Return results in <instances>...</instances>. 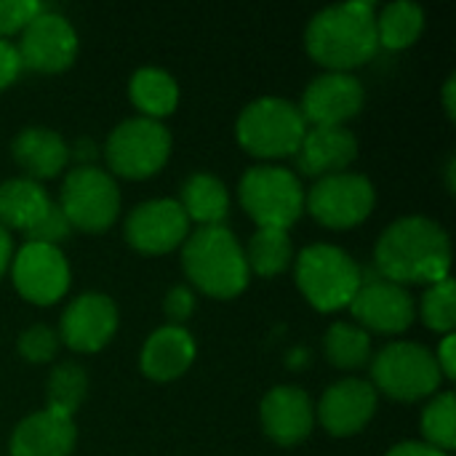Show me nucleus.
<instances>
[{
  "mask_svg": "<svg viewBox=\"0 0 456 456\" xmlns=\"http://www.w3.org/2000/svg\"><path fill=\"white\" fill-rule=\"evenodd\" d=\"M374 270L398 283H438L452 270V240L446 230L428 216H401L377 240Z\"/></svg>",
  "mask_w": 456,
  "mask_h": 456,
  "instance_id": "nucleus-1",
  "label": "nucleus"
},
{
  "mask_svg": "<svg viewBox=\"0 0 456 456\" xmlns=\"http://www.w3.org/2000/svg\"><path fill=\"white\" fill-rule=\"evenodd\" d=\"M305 45L329 72H350L366 64L379 48L374 3L350 0L318 11L305 29Z\"/></svg>",
  "mask_w": 456,
  "mask_h": 456,
  "instance_id": "nucleus-2",
  "label": "nucleus"
},
{
  "mask_svg": "<svg viewBox=\"0 0 456 456\" xmlns=\"http://www.w3.org/2000/svg\"><path fill=\"white\" fill-rule=\"evenodd\" d=\"M184 275L195 289L214 299H232L248 286L243 246L230 227H198L182 248Z\"/></svg>",
  "mask_w": 456,
  "mask_h": 456,
  "instance_id": "nucleus-3",
  "label": "nucleus"
},
{
  "mask_svg": "<svg viewBox=\"0 0 456 456\" xmlns=\"http://www.w3.org/2000/svg\"><path fill=\"white\" fill-rule=\"evenodd\" d=\"M297 286L305 299L321 313L350 307L361 289V265L339 246L313 243L297 256Z\"/></svg>",
  "mask_w": 456,
  "mask_h": 456,
  "instance_id": "nucleus-4",
  "label": "nucleus"
},
{
  "mask_svg": "<svg viewBox=\"0 0 456 456\" xmlns=\"http://www.w3.org/2000/svg\"><path fill=\"white\" fill-rule=\"evenodd\" d=\"M307 123L299 104L281 96L254 99L235 123L238 144L256 158H289L299 150Z\"/></svg>",
  "mask_w": 456,
  "mask_h": 456,
  "instance_id": "nucleus-5",
  "label": "nucleus"
},
{
  "mask_svg": "<svg viewBox=\"0 0 456 456\" xmlns=\"http://www.w3.org/2000/svg\"><path fill=\"white\" fill-rule=\"evenodd\" d=\"M243 211L259 230H286L305 214V187L299 176L281 166H254L238 184Z\"/></svg>",
  "mask_w": 456,
  "mask_h": 456,
  "instance_id": "nucleus-6",
  "label": "nucleus"
},
{
  "mask_svg": "<svg viewBox=\"0 0 456 456\" xmlns=\"http://www.w3.org/2000/svg\"><path fill=\"white\" fill-rule=\"evenodd\" d=\"M371 382L377 393L393 401L414 403L436 395L444 374L436 363V353L417 342H390L371 361Z\"/></svg>",
  "mask_w": 456,
  "mask_h": 456,
  "instance_id": "nucleus-7",
  "label": "nucleus"
},
{
  "mask_svg": "<svg viewBox=\"0 0 456 456\" xmlns=\"http://www.w3.org/2000/svg\"><path fill=\"white\" fill-rule=\"evenodd\" d=\"M59 208L64 211L72 230L104 232L120 214V190L112 174L96 166H77L61 182Z\"/></svg>",
  "mask_w": 456,
  "mask_h": 456,
  "instance_id": "nucleus-8",
  "label": "nucleus"
},
{
  "mask_svg": "<svg viewBox=\"0 0 456 456\" xmlns=\"http://www.w3.org/2000/svg\"><path fill=\"white\" fill-rule=\"evenodd\" d=\"M171 155V134L160 120L128 118L107 136L104 158L110 171L126 179H147L158 174Z\"/></svg>",
  "mask_w": 456,
  "mask_h": 456,
  "instance_id": "nucleus-9",
  "label": "nucleus"
},
{
  "mask_svg": "<svg viewBox=\"0 0 456 456\" xmlns=\"http://www.w3.org/2000/svg\"><path fill=\"white\" fill-rule=\"evenodd\" d=\"M377 203V190L363 174H331L318 179L305 192V208L315 222L331 230H350L361 224Z\"/></svg>",
  "mask_w": 456,
  "mask_h": 456,
  "instance_id": "nucleus-10",
  "label": "nucleus"
},
{
  "mask_svg": "<svg viewBox=\"0 0 456 456\" xmlns=\"http://www.w3.org/2000/svg\"><path fill=\"white\" fill-rule=\"evenodd\" d=\"M77 32L72 21H67L56 11L40 8L27 27L21 29V40L16 45L21 67H29L35 72H61L67 69L77 56Z\"/></svg>",
  "mask_w": 456,
  "mask_h": 456,
  "instance_id": "nucleus-11",
  "label": "nucleus"
},
{
  "mask_svg": "<svg viewBox=\"0 0 456 456\" xmlns=\"http://www.w3.org/2000/svg\"><path fill=\"white\" fill-rule=\"evenodd\" d=\"M350 313L366 331L401 334L414 323V299L406 286L382 278L377 270H361V289L350 302Z\"/></svg>",
  "mask_w": 456,
  "mask_h": 456,
  "instance_id": "nucleus-12",
  "label": "nucleus"
},
{
  "mask_svg": "<svg viewBox=\"0 0 456 456\" xmlns=\"http://www.w3.org/2000/svg\"><path fill=\"white\" fill-rule=\"evenodd\" d=\"M11 278L27 302L53 305L69 289V265L59 246L24 243L11 256Z\"/></svg>",
  "mask_w": 456,
  "mask_h": 456,
  "instance_id": "nucleus-13",
  "label": "nucleus"
},
{
  "mask_svg": "<svg viewBox=\"0 0 456 456\" xmlns=\"http://www.w3.org/2000/svg\"><path fill=\"white\" fill-rule=\"evenodd\" d=\"M126 240L142 254H168L190 235V219L182 211L179 200L158 198L139 203L123 224Z\"/></svg>",
  "mask_w": 456,
  "mask_h": 456,
  "instance_id": "nucleus-14",
  "label": "nucleus"
},
{
  "mask_svg": "<svg viewBox=\"0 0 456 456\" xmlns=\"http://www.w3.org/2000/svg\"><path fill=\"white\" fill-rule=\"evenodd\" d=\"M118 331V307L102 291H86L75 297L59 321V342L75 353L102 350Z\"/></svg>",
  "mask_w": 456,
  "mask_h": 456,
  "instance_id": "nucleus-15",
  "label": "nucleus"
},
{
  "mask_svg": "<svg viewBox=\"0 0 456 456\" xmlns=\"http://www.w3.org/2000/svg\"><path fill=\"white\" fill-rule=\"evenodd\" d=\"M366 102L363 83L353 72H323L302 94L299 112L313 126H345Z\"/></svg>",
  "mask_w": 456,
  "mask_h": 456,
  "instance_id": "nucleus-16",
  "label": "nucleus"
},
{
  "mask_svg": "<svg viewBox=\"0 0 456 456\" xmlns=\"http://www.w3.org/2000/svg\"><path fill=\"white\" fill-rule=\"evenodd\" d=\"M377 414V390L371 382L363 379H339L331 385L323 395L321 403L315 406V417L326 428V433L337 438H347L361 433L371 417Z\"/></svg>",
  "mask_w": 456,
  "mask_h": 456,
  "instance_id": "nucleus-17",
  "label": "nucleus"
},
{
  "mask_svg": "<svg viewBox=\"0 0 456 456\" xmlns=\"http://www.w3.org/2000/svg\"><path fill=\"white\" fill-rule=\"evenodd\" d=\"M259 422L265 436L278 446H297L313 433L315 403L305 390L291 385H278L262 398Z\"/></svg>",
  "mask_w": 456,
  "mask_h": 456,
  "instance_id": "nucleus-18",
  "label": "nucleus"
},
{
  "mask_svg": "<svg viewBox=\"0 0 456 456\" xmlns=\"http://www.w3.org/2000/svg\"><path fill=\"white\" fill-rule=\"evenodd\" d=\"M294 158L305 176L323 179L342 174L358 158V139L345 126H313L305 131Z\"/></svg>",
  "mask_w": 456,
  "mask_h": 456,
  "instance_id": "nucleus-19",
  "label": "nucleus"
},
{
  "mask_svg": "<svg viewBox=\"0 0 456 456\" xmlns=\"http://www.w3.org/2000/svg\"><path fill=\"white\" fill-rule=\"evenodd\" d=\"M77 441L72 417L43 409L24 417L11 433V456H69Z\"/></svg>",
  "mask_w": 456,
  "mask_h": 456,
  "instance_id": "nucleus-20",
  "label": "nucleus"
},
{
  "mask_svg": "<svg viewBox=\"0 0 456 456\" xmlns=\"http://www.w3.org/2000/svg\"><path fill=\"white\" fill-rule=\"evenodd\" d=\"M195 339L184 326H160L155 329L142 347L139 366L144 377L155 382H171L179 379L195 361Z\"/></svg>",
  "mask_w": 456,
  "mask_h": 456,
  "instance_id": "nucleus-21",
  "label": "nucleus"
},
{
  "mask_svg": "<svg viewBox=\"0 0 456 456\" xmlns=\"http://www.w3.org/2000/svg\"><path fill=\"white\" fill-rule=\"evenodd\" d=\"M11 155L27 179H53L69 163V147L61 134L45 126H27L11 142Z\"/></svg>",
  "mask_w": 456,
  "mask_h": 456,
  "instance_id": "nucleus-22",
  "label": "nucleus"
},
{
  "mask_svg": "<svg viewBox=\"0 0 456 456\" xmlns=\"http://www.w3.org/2000/svg\"><path fill=\"white\" fill-rule=\"evenodd\" d=\"M179 206L190 222H198L200 227H216L224 224L230 214V192L219 176L208 171H195L182 184Z\"/></svg>",
  "mask_w": 456,
  "mask_h": 456,
  "instance_id": "nucleus-23",
  "label": "nucleus"
},
{
  "mask_svg": "<svg viewBox=\"0 0 456 456\" xmlns=\"http://www.w3.org/2000/svg\"><path fill=\"white\" fill-rule=\"evenodd\" d=\"M51 206L48 192L40 182L13 176L0 182V227L27 232Z\"/></svg>",
  "mask_w": 456,
  "mask_h": 456,
  "instance_id": "nucleus-24",
  "label": "nucleus"
},
{
  "mask_svg": "<svg viewBox=\"0 0 456 456\" xmlns=\"http://www.w3.org/2000/svg\"><path fill=\"white\" fill-rule=\"evenodd\" d=\"M128 96L142 112V118L160 120L171 115L179 104V86L174 75L160 67H142L128 80Z\"/></svg>",
  "mask_w": 456,
  "mask_h": 456,
  "instance_id": "nucleus-25",
  "label": "nucleus"
},
{
  "mask_svg": "<svg viewBox=\"0 0 456 456\" xmlns=\"http://www.w3.org/2000/svg\"><path fill=\"white\" fill-rule=\"evenodd\" d=\"M425 29V11L411 0H395L377 16V43L393 51L409 48Z\"/></svg>",
  "mask_w": 456,
  "mask_h": 456,
  "instance_id": "nucleus-26",
  "label": "nucleus"
},
{
  "mask_svg": "<svg viewBox=\"0 0 456 456\" xmlns=\"http://www.w3.org/2000/svg\"><path fill=\"white\" fill-rule=\"evenodd\" d=\"M243 254L248 273L254 270L262 278H275L289 270L294 259V246L286 230H256Z\"/></svg>",
  "mask_w": 456,
  "mask_h": 456,
  "instance_id": "nucleus-27",
  "label": "nucleus"
},
{
  "mask_svg": "<svg viewBox=\"0 0 456 456\" xmlns=\"http://www.w3.org/2000/svg\"><path fill=\"white\" fill-rule=\"evenodd\" d=\"M323 350L337 369H363L371 361V337L358 323L337 321L323 337Z\"/></svg>",
  "mask_w": 456,
  "mask_h": 456,
  "instance_id": "nucleus-28",
  "label": "nucleus"
},
{
  "mask_svg": "<svg viewBox=\"0 0 456 456\" xmlns=\"http://www.w3.org/2000/svg\"><path fill=\"white\" fill-rule=\"evenodd\" d=\"M88 395V374L80 363L64 361L45 379V409L72 417Z\"/></svg>",
  "mask_w": 456,
  "mask_h": 456,
  "instance_id": "nucleus-29",
  "label": "nucleus"
},
{
  "mask_svg": "<svg viewBox=\"0 0 456 456\" xmlns=\"http://www.w3.org/2000/svg\"><path fill=\"white\" fill-rule=\"evenodd\" d=\"M422 436L428 446L452 454L456 449V398L452 390L438 393L422 411Z\"/></svg>",
  "mask_w": 456,
  "mask_h": 456,
  "instance_id": "nucleus-30",
  "label": "nucleus"
},
{
  "mask_svg": "<svg viewBox=\"0 0 456 456\" xmlns=\"http://www.w3.org/2000/svg\"><path fill=\"white\" fill-rule=\"evenodd\" d=\"M422 321L428 329L441 331V334H454L456 326V286L452 278H444L422 294L419 305Z\"/></svg>",
  "mask_w": 456,
  "mask_h": 456,
  "instance_id": "nucleus-31",
  "label": "nucleus"
},
{
  "mask_svg": "<svg viewBox=\"0 0 456 456\" xmlns=\"http://www.w3.org/2000/svg\"><path fill=\"white\" fill-rule=\"evenodd\" d=\"M16 347L27 363H48L59 350V334L45 323H35L19 334Z\"/></svg>",
  "mask_w": 456,
  "mask_h": 456,
  "instance_id": "nucleus-32",
  "label": "nucleus"
},
{
  "mask_svg": "<svg viewBox=\"0 0 456 456\" xmlns=\"http://www.w3.org/2000/svg\"><path fill=\"white\" fill-rule=\"evenodd\" d=\"M27 243H45V246H59L61 240H67L72 235V224L67 222L64 211L59 208V203L51 200L48 211L24 232Z\"/></svg>",
  "mask_w": 456,
  "mask_h": 456,
  "instance_id": "nucleus-33",
  "label": "nucleus"
},
{
  "mask_svg": "<svg viewBox=\"0 0 456 456\" xmlns=\"http://www.w3.org/2000/svg\"><path fill=\"white\" fill-rule=\"evenodd\" d=\"M40 8L43 5L37 0H0V40H5V35L21 32Z\"/></svg>",
  "mask_w": 456,
  "mask_h": 456,
  "instance_id": "nucleus-34",
  "label": "nucleus"
},
{
  "mask_svg": "<svg viewBox=\"0 0 456 456\" xmlns=\"http://www.w3.org/2000/svg\"><path fill=\"white\" fill-rule=\"evenodd\" d=\"M195 310V294L187 286H171L166 299H163V313L171 321V326H182V321H187Z\"/></svg>",
  "mask_w": 456,
  "mask_h": 456,
  "instance_id": "nucleus-35",
  "label": "nucleus"
},
{
  "mask_svg": "<svg viewBox=\"0 0 456 456\" xmlns=\"http://www.w3.org/2000/svg\"><path fill=\"white\" fill-rule=\"evenodd\" d=\"M21 59L13 43L0 40V91H5L8 86L16 83V77L21 75Z\"/></svg>",
  "mask_w": 456,
  "mask_h": 456,
  "instance_id": "nucleus-36",
  "label": "nucleus"
},
{
  "mask_svg": "<svg viewBox=\"0 0 456 456\" xmlns=\"http://www.w3.org/2000/svg\"><path fill=\"white\" fill-rule=\"evenodd\" d=\"M436 363L444 374V379H454L456 377V337L454 334H446L444 342L438 345V353H436Z\"/></svg>",
  "mask_w": 456,
  "mask_h": 456,
  "instance_id": "nucleus-37",
  "label": "nucleus"
},
{
  "mask_svg": "<svg viewBox=\"0 0 456 456\" xmlns=\"http://www.w3.org/2000/svg\"><path fill=\"white\" fill-rule=\"evenodd\" d=\"M387 456H452L446 454V452H438V449H433V446H428V444H419V441H403V444H398V446H393Z\"/></svg>",
  "mask_w": 456,
  "mask_h": 456,
  "instance_id": "nucleus-38",
  "label": "nucleus"
},
{
  "mask_svg": "<svg viewBox=\"0 0 456 456\" xmlns=\"http://www.w3.org/2000/svg\"><path fill=\"white\" fill-rule=\"evenodd\" d=\"M69 152H72L75 158H80V160H83V166H94L91 160L96 158V144H94V139H80Z\"/></svg>",
  "mask_w": 456,
  "mask_h": 456,
  "instance_id": "nucleus-39",
  "label": "nucleus"
},
{
  "mask_svg": "<svg viewBox=\"0 0 456 456\" xmlns=\"http://www.w3.org/2000/svg\"><path fill=\"white\" fill-rule=\"evenodd\" d=\"M11 251H13L11 235H8V230L0 227V278H3V273L8 270V265H11Z\"/></svg>",
  "mask_w": 456,
  "mask_h": 456,
  "instance_id": "nucleus-40",
  "label": "nucleus"
},
{
  "mask_svg": "<svg viewBox=\"0 0 456 456\" xmlns=\"http://www.w3.org/2000/svg\"><path fill=\"white\" fill-rule=\"evenodd\" d=\"M456 75H449V80L444 83V107H446V115L449 118H456Z\"/></svg>",
  "mask_w": 456,
  "mask_h": 456,
  "instance_id": "nucleus-41",
  "label": "nucleus"
},
{
  "mask_svg": "<svg viewBox=\"0 0 456 456\" xmlns=\"http://www.w3.org/2000/svg\"><path fill=\"white\" fill-rule=\"evenodd\" d=\"M454 168H456V158L454 155H452V158H449V160H446V184H449V190H452V192H454Z\"/></svg>",
  "mask_w": 456,
  "mask_h": 456,
  "instance_id": "nucleus-42",
  "label": "nucleus"
}]
</instances>
